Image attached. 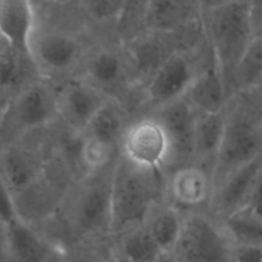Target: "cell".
Returning <instances> with one entry per match:
<instances>
[{
  "mask_svg": "<svg viewBox=\"0 0 262 262\" xmlns=\"http://www.w3.org/2000/svg\"><path fill=\"white\" fill-rule=\"evenodd\" d=\"M166 185L163 169L139 165L121 155L113 169L112 232L121 234L142 225L162 203Z\"/></svg>",
  "mask_w": 262,
  "mask_h": 262,
  "instance_id": "6da1fadb",
  "label": "cell"
},
{
  "mask_svg": "<svg viewBox=\"0 0 262 262\" xmlns=\"http://www.w3.org/2000/svg\"><path fill=\"white\" fill-rule=\"evenodd\" d=\"M262 155V110L243 94L226 107L225 129L213 170L214 188L229 174Z\"/></svg>",
  "mask_w": 262,
  "mask_h": 262,
  "instance_id": "7a4b0ae2",
  "label": "cell"
},
{
  "mask_svg": "<svg viewBox=\"0 0 262 262\" xmlns=\"http://www.w3.org/2000/svg\"><path fill=\"white\" fill-rule=\"evenodd\" d=\"M201 25L205 39L215 54L232 97V73L254 39L248 0H237L201 10Z\"/></svg>",
  "mask_w": 262,
  "mask_h": 262,
  "instance_id": "3957f363",
  "label": "cell"
},
{
  "mask_svg": "<svg viewBox=\"0 0 262 262\" xmlns=\"http://www.w3.org/2000/svg\"><path fill=\"white\" fill-rule=\"evenodd\" d=\"M105 169V168H104ZM96 171L81 179L74 192L68 193L67 224L76 238L86 239L112 232L113 169Z\"/></svg>",
  "mask_w": 262,
  "mask_h": 262,
  "instance_id": "277c9868",
  "label": "cell"
},
{
  "mask_svg": "<svg viewBox=\"0 0 262 262\" xmlns=\"http://www.w3.org/2000/svg\"><path fill=\"white\" fill-rule=\"evenodd\" d=\"M234 245L209 217H184L179 238L170 253L177 262H233Z\"/></svg>",
  "mask_w": 262,
  "mask_h": 262,
  "instance_id": "5b68a950",
  "label": "cell"
},
{
  "mask_svg": "<svg viewBox=\"0 0 262 262\" xmlns=\"http://www.w3.org/2000/svg\"><path fill=\"white\" fill-rule=\"evenodd\" d=\"M155 118L162 125L169 143L166 166L174 171L195 162V130L198 113L182 97L156 110Z\"/></svg>",
  "mask_w": 262,
  "mask_h": 262,
  "instance_id": "8992f818",
  "label": "cell"
},
{
  "mask_svg": "<svg viewBox=\"0 0 262 262\" xmlns=\"http://www.w3.org/2000/svg\"><path fill=\"white\" fill-rule=\"evenodd\" d=\"M6 115L25 131L50 125L59 118L56 90L46 81L32 80L11 97Z\"/></svg>",
  "mask_w": 262,
  "mask_h": 262,
  "instance_id": "52a82bcc",
  "label": "cell"
},
{
  "mask_svg": "<svg viewBox=\"0 0 262 262\" xmlns=\"http://www.w3.org/2000/svg\"><path fill=\"white\" fill-rule=\"evenodd\" d=\"M193 56L180 49L147 82L145 96L156 110L185 96L199 71Z\"/></svg>",
  "mask_w": 262,
  "mask_h": 262,
  "instance_id": "ba28073f",
  "label": "cell"
},
{
  "mask_svg": "<svg viewBox=\"0 0 262 262\" xmlns=\"http://www.w3.org/2000/svg\"><path fill=\"white\" fill-rule=\"evenodd\" d=\"M58 116L66 127L83 133L98 111L107 102L99 89L82 78L67 81L56 90Z\"/></svg>",
  "mask_w": 262,
  "mask_h": 262,
  "instance_id": "9c48e42d",
  "label": "cell"
},
{
  "mask_svg": "<svg viewBox=\"0 0 262 262\" xmlns=\"http://www.w3.org/2000/svg\"><path fill=\"white\" fill-rule=\"evenodd\" d=\"M122 155L143 166L166 167L169 157V143L166 133L152 118L141 119L130 125L122 138Z\"/></svg>",
  "mask_w": 262,
  "mask_h": 262,
  "instance_id": "30bf717a",
  "label": "cell"
},
{
  "mask_svg": "<svg viewBox=\"0 0 262 262\" xmlns=\"http://www.w3.org/2000/svg\"><path fill=\"white\" fill-rule=\"evenodd\" d=\"M70 189L60 177L44 174L23 191L12 194L17 215L32 225L50 219L63 205Z\"/></svg>",
  "mask_w": 262,
  "mask_h": 262,
  "instance_id": "8fae6325",
  "label": "cell"
},
{
  "mask_svg": "<svg viewBox=\"0 0 262 262\" xmlns=\"http://www.w3.org/2000/svg\"><path fill=\"white\" fill-rule=\"evenodd\" d=\"M31 52L38 71L62 74L71 70L81 58L80 41L61 31L35 32Z\"/></svg>",
  "mask_w": 262,
  "mask_h": 262,
  "instance_id": "7c38bea8",
  "label": "cell"
},
{
  "mask_svg": "<svg viewBox=\"0 0 262 262\" xmlns=\"http://www.w3.org/2000/svg\"><path fill=\"white\" fill-rule=\"evenodd\" d=\"M181 48L177 47L176 34L147 32L134 37L127 46V57L133 76L146 84L169 59Z\"/></svg>",
  "mask_w": 262,
  "mask_h": 262,
  "instance_id": "4fadbf2b",
  "label": "cell"
},
{
  "mask_svg": "<svg viewBox=\"0 0 262 262\" xmlns=\"http://www.w3.org/2000/svg\"><path fill=\"white\" fill-rule=\"evenodd\" d=\"M184 97L198 113L213 114L226 110L231 96L212 49L207 62L199 69Z\"/></svg>",
  "mask_w": 262,
  "mask_h": 262,
  "instance_id": "5bb4252c",
  "label": "cell"
},
{
  "mask_svg": "<svg viewBox=\"0 0 262 262\" xmlns=\"http://www.w3.org/2000/svg\"><path fill=\"white\" fill-rule=\"evenodd\" d=\"M132 74L127 54L100 47L89 53L82 66V79L99 89L106 96L119 91Z\"/></svg>",
  "mask_w": 262,
  "mask_h": 262,
  "instance_id": "9a60e30c",
  "label": "cell"
},
{
  "mask_svg": "<svg viewBox=\"0 0 262 262\" xmlns=\"http://www.w3.org/2000/svg\"><path fill=\"white\" fill-rule=\"evenodd\" d=\"M1 184L16 194L38 180L46 166L41 155L33 148L9 143L1 151Z\"/></svg>",
  "mask_w": 262,
  "mask_h": 262,
  "instance_id": "2e32d148",
  "label": "cell"
},
{
  "mask_svg": "<svg viewBox=\"0 0 262 262\" xmlns=\"http://www.w3.org/2000/svg\"><path fill=\"white\" fill-rule=\"evenodd\" d=\"M1 226L3 262H46L50 249L32 225L16 215Z\"/></svg>",
  "mask_w": 262,
  "mask_h": 262,
  "instance_id": "e0dca14e",
  "label": "cell"
},
{
  "mask_svg": "<svg viewBox=\"0 0 262 262\" xmlns=\"http://www.w3.org/2000/svg\"><path fill=\"white\" fill-rule=\"evenodd\" d=\"M201 17L194 0H145L142 24L147 32L177 34L190 20Z\"/></svg>",
  "mask_w": 262,
  "mask_h": 262,
  "instance_id": "ac0fdd59",
  "label": "cell"
},
{
  "mask_svg": "<svg viewBox=\"0 0 262 262\" xmlns=\"http://www.w3.org/2000/svg\"><path fill=\"white\" fill-rule=\"evenodd\" d=\"M0 30L1 38L34 61L31 42L35 17L31 0H0Z\"/></svg>",
  "mask_w": 262,
  "mask_h": 262,
  "instance_id": "d6986e66",
  "label": "cell"
},
{
  "mask_svg": "<svg viewBox=\"0 0 262 262\" xmlns=\"http://www.w3.org/2000/svg\"><path fill=\"white\" fill-rule=\"evenodd\" d=\"M262 169V155L229 174L214 188L213 204L223 218L242 208Z\"/></svg>",
  "mask_w": 262,
  "mask_h": 262,
  "instance_id": "ffe728a7",
  "label": "cell"
},
{
  "mask_svg": "<svg viewBox=\"0 0 262 262\" xmlns=\"http://www.w3.org/2000/svg\"><path fill=\"white\" fill-rule=\"evenodd\" d=\"M168 187L177 204L195 207L205 203L214 191L212 173L196 164L184 166L173 171Z\"/></svg>",
  "mask_w": 262,
  "mask_h": 262,
  "instance_id": "44dd1931",
  "label": "cell"
},
{
  "mask_svg": "<svg viewBox=\"0 0 262 262\" xmlns=\"http://www.w3.org/2000/svg\"><path fill=\"white\" fill-rule=\"evenodd\" d=\"M198 113V112H196ZM226 110L220 113H198L195 130V163L212 173L225 129Z\"/></svg>",
  "mask_w": 262,
  "mask_h": 262,
  "instance_id": "7402d4cb",
  "label": "cell"
},
{
  "mask_svg": "<svg viewBox=\"0 0 262 262\" xmlns=\"http://www.w3.org/2000/svg\"><path fill=\"white\" fill-rule=\"evenodd\" d=\"M184 217L173 207L158 204L149 212L144 226L164 253H171L181 233Z\"/></svg>",
  "mask_w": 262,
  "mask_h": 262,
  "instance_id": "603a6c76",
  "label": "cell"
},
{
  "mask_svg": "<svg viewBox=\"0 0 262 262\" xmlns=\"http://www.w3.org/2000/svg\"><path fill=\"white\" fill-rule=\"evenodd\" d=\"M262 83V37L252 40L231 78V93L248 94Z\"/></svg>",
  "mask_w": 262,
  "mask_h": 262,
  "instance_id": "cb8c5ba5",
  "label": "cell"
},
{
  "mask_svg": "<svg viewBox=\"0 0 262 262\" xmlns=\"http://www.w3.org/2000/svg\"><path fill=\"white\" fill-rule=\"evenodd\" d=\"M223 229L234 246L262 249V218L242 207L223 218Z\"/></svg>",
  "mask_w": 262,
  "mask_h": 262,
  "instance_id": "d4e9b609",
  "label": "cell"
},
{
  "mask_svg": "<svg viewBox=\"0 0 262 262\" xmlns=\"http://www.w3.org/2000/svg\"><path fill=\"white\" fill-rule=\"evenodd\" d=\"M125 130L121 110L114 102L107 101L82 134L116 149L117 145L122 142Z\"/></svg>",
  "mask_w": 262,
  "mask_h": 262,
  "instance_id": "484cf974",
  "label": "cell"
},
{
  "mask_svg": "<svg viewBox=\"0 0 262 262\" xmlns=\"http://www.w3.org/2000/svg\"><path fill=\"white\" fill-rule=\"evenodd\" d=\"M29 68L38 71L32 59L24 56L6 40L1 38L0 84L2 93L8 94L15 91L16 94L24 86H26L23 83Z\"/></svg>",
  "mask_w": 262,
  "mask_h": 262,
  "instance_id": "4316f807",
  "label": "cell"
},
{
  "mask_svg": "<svg viewBox=\"0 0 262 262\" xmlns=\"http://www.w3.org/2000/svg\"><path fill=\"white\" fill-rule=\"evenodd\" d=\"M120 235V251L125 262H156L164 254L144 224Z\"/></svg>",
  "mask_w": 262,
  "mask_h": 262,
  "instance_id": "83f0119b",
  "label": "cell"
},
{
  "mask_svg": "<svg viewBox=\"0 0 262 262\" xmlns=\"http://www.w3.org/2000/svg\"><path fill=\"white\" fill-rule=\"evenodd\" d=\"M129 0H80L85 12L99 23L119 21L125 14Z\"/></svg>",
  "mask_w": 262,
  "mask_h": 262,
  "instance_id": "f1b7e54d",
  "label": "cell"
},
{
  "mask_svg": "<svg viewBox=\"0 0 262 262\" xmlns=\"http://www.w3.org/2000/svg\"><path fill=\"white\" fill-rule=\"evenodd\" d=\"M243 207L248 208L254 214L262 218V169L256 177L255 182Z\"/></svg>",
  "mask_w": 262,
  "mask_h": 262,
  "instance_id": "f546056e",
  "label": "cell"
},
{
  "mask_svg": "<svg viewBox=\"0 0 262 262\" xmlns=\"http://www.w3.org/2000/svg\"><path fill=\"white\" fill-rule=\"evenodd\" d=\"M248 8L254 38L262 37V0H248Z\"/></svg>",
  "mask_w": 262,
  "mask_h": 262,
  "instance_id": "4dcf8cb0",
  "label": "cell"
},
{
  "mask_svg": "<svg viewBox=\"0 0 262 262\" xmlns=\"http://www.w3.org/2000/svg\"><path fill=\"white\" fill-rule=\"evenodd\" d=\"M233 262H262V249L234 246Z\"/></svg>",
  "mask_w": 262,
  "mask_h": 262,
  "instance_id": "1f68e13d",
  "label": "cell"
},
{
  "mask_svg": "<svg viewBox=\"0 0 262 262\" xmlns=\"http://www.w3.org/2000/svg\"><path fill=\"white\" fill-rule=\"evenodd\" d=\"M194 1L196 2L199 7L201 8V10H204V9L215 8V7L224 5L229 2L237 1V0H194Z\"/></svg>",
  "mask_w": 262,
  "mask_h": 262,
  "instance_id": "d6a6232c",
  "label": "cell"
},
{
  "mask_svg": "<svg viewBox=\"0 0 262 262\" xmlns=\"http://www.w3.org/2000/svg\"><path fill=\"white\" fill-rule=\"evenodd\" d=\"M243 95L247 96L258 107H260L262 110V83L256 89H254L252 92H250L248 94H243Z\"/></svg>",
  "mask_w": 262,
  "mask_h": 262,
  "instance_id": "836d02e7",
  "label": "cell"
},
{
  "mask_svg": "<svg viewBox=\"0 0 262 262\" xmlns=\"http://www.w3.org/2000/svg\"><path fill=\"white\" fill-rule=\"evenodd\" d=\"M156 262H177L170 253H164Z\"/></svg>",
  "mask_w": 262,
  "mask_h": 262,
  "instance_id": "e575fe53",
  "label": "cell"
},
{
  "mask_svg": "<svg viewBox=\"0 0 262 262\" xmlns=\"http://www.w3.org/2000/svg\"><path fill=\"white\" fill-rule=\"evenodd\" d=\"M98 262H122V261L120 260V258L117 255L111 254V255H107V256L103 257Z\"/></svg>",
  "mask_w": 262,
  "mask_h": 262,
  "instance_id": "d590c367",
  "label": "cell"
},
{
  "mask_svg": "<svg viewBox=\"0 0 262 262\" xmlns=\"http://www.w3.org/2000/svg\"><path fill=\"white\" fill-rule=\"evenodd\" d=\"M129 1H145V0H129Z\"/></svg>",
  "mask_w": 262,
  "mask_h": 262,
  "instance_id": "8d00e7d4",
  "label": "cell"
}]
</instances>
